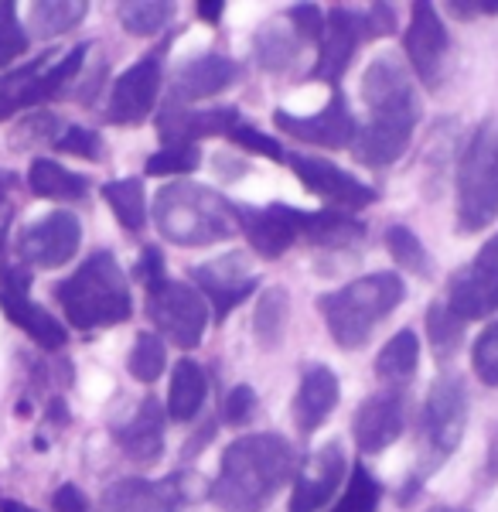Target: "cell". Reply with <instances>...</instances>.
<instances>
[{"instance_id": "29", "label": "cell", "mask_w": 498, "mask_h": 512, "mask_svg": "<svg viewBox=\"0 0 498 512\" xmlns=\"http://www.w3.org/2000/svg\"><path fill=\"white\" fill-rule=\"evenodd\" d=\"M205 390H209V379H205L202 366L192 359H181L171 373V393H168V417L185 424L195 420V414L205 403Z\"/></svg>"}, {"instance_id": "48", "label": "cell", "mask_w": 498, "mask_h": 512, "mask_svg": "<svg viewBox=\"0 0 498 512\" xmlns=\"http://www.w3.org/2000/svg\"><path fill=\"white\" fill-rule=\"evenodd\" d=\"M365 18V38H383V35H393L396 31V11L389 4H372Z\"/></svg>"}, {"instance_id": "33", "label": "cell", "mask_w": 498, "mask_h": 512, "mask_svg": "<svg viewBox=\"0 0 498 512\" xmlns=\"http://www.w3.org/2000/svg\"><path fill=\"white\" fill-rule=\"evenodd\" d=\"M103 198L113 209V216L120 219L123 229L140 233L147 222V195H144V181L140 178H120V181H106Z\"/></svg>"}, {"instance_id": "36", "label": "cell", "mask_w": 498, "mask_h": 512, "mask_svg": "<svg viewBox=\"0 0 498 512\" xmlns=\"http://www.w3.org/2000/svg\"><path fill=\"white\" fill-rule=\"evenodd\" d=\"M386 250L393 253V260L400 267L413 270L417 277H434V260L430 250L423 246V239L406 226H389L386 229Z\"/></svg>"}, {"instance_id": "21", "label": "cell", "mask_w": 498, "mask_h": 512, "mask_svg": "<svg viewBox=\"0 0 498 512\" xmlns=\"http://www.w3.org/2000/svg\"><path fill=\"white\" fill-rule=\"evenodd\" d=\"M342 478H345V454L338 444H325L297 472L294 492H290V512H318L321 506H328L331 495L342 489Z\"/></svg>"}, {"instance_id": "54", "label": "cell", "mask_w": 498, "mask_h": 512, "mask_svg": "<svg viewBox=\"0 0 498 512\" xmlns=\"http://www.w3.org/2000/svg\"><path fill=\"white\" fill-rule=\"evenodd\" d=\"M195 11H198V18H202V21L215 24L222 18V11H226V4H222V0H202V4H195Z\"/></svg>"}, {"instance_id": "50", "label": "cell", "mask_w": 498, "mask_h": 512, "mask_svg": "<svg viewBox=\"0 0 498 512\" xmlns=\"http://www.w3.org/2000/svg\"><path fill=\"white\" fill-rule=\"evenodd\" d=\"M447 11L454 18H492L498 14V0H447Z\"/></svg>"}, {"instance_id": "42", "label": "cell", "mask_w": 498, "mask_h": 512, "mask_svg": "<svg viewBox=\"0 0 498 512\" xmlns=\"http://www.w3.org/2000/svg\"><path fill=\"white\" fill-rule=\"evenodd\" d=\"M471 366L485 386H498V321L478 335L475 349H471Z\"/></svg>"}, {"instance_id": "9", "label": "cell", "mask_w": 498, "mask_h": 512, "mask_svg": "<svg viewBox=\"0 0 498 512\" xmlns=\"http://www.w3.org/2000/svg\"><path fill=\"white\" fill-rule=\"evenodd\" d=\"M147 315L178 349H195L209 328V304L195 287L178 284V280H164L157 291L147 294Z\"/></svg>"}, {"instance_id": "43", "label": "cell", "mask_w": 498, "mask_h": 512, "mask_svg": "<svg viewBox=\"0 0 498 512\" xmlns=\"http://www.w3.org/2000/svg\"><path fill=\"white\" fill-rule=\"evenodd\" d=\"M55 147L65 154H76V158H86V161L103 158V137L89 127H65L62 134H55Z\"/></svg>"}, {"instance_id": "26", "label": "cell", "mask_w": 498, "mask_h": 512, "mask_svg": "<svg viewBox=\"0 0 498 512\" xmlns=\"http://www.w3.org/2000/svg\"><path fill=\"white\" fill-rule=\"evenodd\" d=\"M116 441L127 451V458L140 461V465H154L164 451V414L157 400H144L137 414L123 427H116Z\"/></svg>"}, {"instance_id": "51", "label": "cell", "mask_w": 498, "mask_h": 512, "mask_svg": "<svg viewBox=\"0 0 498 512\" xmlns=\"http://www.w3.org/2000/svg\"><path fill=\"white\" fill-rule=\"evenodd\" d=\"M11 188H14V175H11V171H0V229L11 222V205H7Z\"/></svg>"}, {"instance_id": "40", "label": "cell", "mask_w": 498, "mask_h": 512, "mask_svg": "<svg viewBox=\"0 0 498 512\" xmlns=\"http://www.w3.org/2000/svg\"><path fill=\"white\" fill-rule=\"evenodd\" d=\"M198 164H202L198 147H164V151H157L147 158V175L181 178V175H192Z\"/></svg>"}, {"instance_id": "2", "label": "cell", "mask_w": 498, "mask_h": 512, "mask_svg": "<svg viewBox=\"0 0 498 512\" xmlns=\"http://www.w3.org/2000/svg\"><path fill=\"white\" fill-rule=\"evenodd\" d=\"M294 478V448L280 434H249L222 451L212 502L222 512H263Z\"/></svg>"}, {"instance_id": "31", "label": "cell", "mask_w": 498, "mask_h": 512, "mask_svg": "<svg viewBox=\"0 0 498 512\" xmlns=\"http://www.w3.org/2000/svg\"><path fill=\"white\" fill-rule=\"evenodd\" d=\"M304 38L294 31V24L287 18L284 21H267L260 31H256V62L267 72H284L287 65L297 62L301 55Z\"/></svg>"}, {"instance_id": "57", "label": "cell", "mask_w": 498, "mask_h": 512, "mask_svg": "<svg viewBox=\"0 0 498 512\" xmlns=\"http://www.w3.org/2000/svg\"><path fill=\"white\" fill-rule=\"evenodd\" d=\"M430 512H468V509H451V506H441V509H430Z\"/></svg>"}, {"instance_id": "24", "label": "cell", "mask_w": 498, "mask_h": 512, "mask_svg": "<svg viewBox=\"0 0 498 512\" xmlns=\"http://www.w3.org/2000/svg\"><path fill=\"white\" fill-rule=\"evenodd\" d=\"M447 308H451L464 325H468V321L492 318L498 311V274L481 267L478 260L454 270V277L447 280Z\"/></svg>"}, {"instance_id": "17", "label": "cell", "mask_w": 498, "mask_h": 512, "mask_svg": "<svg viewBox=\"0 0 498 512\" xmlns=\"http://www.w3.org/2000/svg\"><path fill=\"white\" fill-rule=\"evenodd\" d=\"M161 82L164 72L154 55L130 65L110 89V106H106L110 123H116V127H137V123H144L151 117L157 96H161Z\"/></svg>"}, {"instance_id": "37", "label": "cell", "mask_w": 498, "mask_h": 512, "mask_svg": "<svg viewBox=\"0 0 498 512\" xmlns=\"http://www.w3.org/2000/svg\"><path fill=\"white\" fill-rule=\"evenodd\" d=\"M427 335L437 359H451L464 342V321L447 308V301H434L427 308Z\"/></svg>"}, {"instance_id": "1", "label": "cell", "mask_w": 498, "mask_h": 512, "mask_svg": "<svg viewBox=\"0 0 498 512\" xmlns=\"http://www.w3.org/2000/svg\"><path fill=\"white\" fill-rule=\"evenodd\" d=\"M369 120L355 130L352 154L365 168H389L403 158L420 123V99L410 72L396 59H376L362 76Z\"/></svg>"}, {"instance_id": "4", "label": "cell", "mask_w": 498, "mask_h": 512, "mask_svg": "<svg viewBox=\"0 0 498 512\" xmlns=\"http://www.w3.org/2000/svg\"><path fill=\"white\" fill-rule=\"evenodd\" d=\"M55 301L79 332L123 325L134 311L127 274L113 253H93L72 277L55 287Z\"/></svg>"}, {"instance_id": "11", "label": "cell", "mask_w": 498, "mask_h": 512, "mask_svg": "<svg viewBox=\"0 0 498 512\" xmlns=\"http://www.w3.org/2000/svg\"><path fill=\"white\" fill-rule=\"evenodd\" d=\"M403 48L410 55L413 76H417L427 89H437L447 76V59H451V38L437 14L434 4H413V18L406 28Z\"/></svg>"}, {"instance_id": "44", "label": "cell", "mask_w": 498, "mask_h": 512, "mask_svg": "<svg viewBox=\"0 0 498 512\" xmlns=\"http://www.w3.org/2000/svg\"><path fill=\"white\" fill-rule=\"evenodd\" d=\"M229 140L236 147H243V151H249V154H260V158H270V161H284L287 158L284 147H280V140L267 137L263 130L249 127V123H243V120H239L236 127H232Z\"/></svg>"}, {"instance_id": "5", "label": "cell", "mask_w": 498, "mask_h": 512, "mask_svg": "<svg viewBox=\"0 0 498 512\" xmlns=\"http://www.w3.org/2000/svg\"><path fill=\"white\" fill-rule=\"evenodd\" d=\"M403 294V277L393 274V270H379V274L352 280L342 291L318 297V308L325 315L331 338L342 349H362L369 342L372 328L400 308Z\"/></svg>"}, {"instance_id": "22", "label": "cell", "mask_w": 498, "mask_h": 512, "mask_svg": "<svg viewBox=\"0 0 498 512\" xmlns=\"http://www.w3.org/2000/svg\"><path fill=\"white\" fill-rule=\"evenodd\" d=\"M239 123V110L219 106V110H188V106H168L157 117V134L164 147H198L205 137H229Z\"/></svg>"}, {"instance_id": "30", "label": "cell", "mask_w": 498, "mask_h": 512, "mask_svg": "<svg viewBox=\"0 0 498 512\" xmlns=\"http://www.w3.org/2000/svg\"><path fill=\"white\" fill-rule=\"evenodd\" d=\"M28 185L38 198H52V202H79V198H86V192H89L86 178L69 168H62L58 161H48V158L31 161Z\"/></svg>"}, {"instance_id": "46", "label": "cell", "mask_w": 498, "mask_h": 512, "mask_svg": "<svg viewBox=\"0 0 498 512\" xmlns=\"http://www.w3.org/2000/svg\"><path fill=\"white\" fill-rule=\"evenodd\" d=\"M287 21L294 24V31L304 41H311V45H318V41H321V31H325V14H321V7L297 4V7H290V11H287Z\"/></svg>"}, {"instance_id": "49", "label": "cell", "mask_w": 498, "mask_h": 512, "mask_svg": "<svg viewBox=\"0 0 498 512\" xmlns=\"http://www.w3.org/2000/svg\"><path fill=\"white\" fill-rule=\"evenodd\" d=\"M52 506L55 512H93L89 509V499L82 495L79 485H72V482L58 485V492L52 495Z\"/></svg>"}, {"instance_id": "10", "label": "cell", "mask_w": 498, "mask_h": 512, "mask_svg": "<svg viewBox=\"0 0 498 512\" xmlns=\"http://www.w3.org/2000/svg\"><path fill=\"white\" fill-rule=\"evenodd\" d=\"M28 287H31L28 267L0 270V311H4L24 335H31V342H38L41 349H62L65 338H69L65 335V325L55 315H48L41 304L31 301Z\"/></svg>"}, {"instance_id": "45", "label": "cell", "mask_w": 498, "mask_h": 512, "mask_svg": "<svg viewBox=\"0 0 498 512\" xmlns=\"http://www.w3.org/2000/svg\"><path fill=\"white\" fill-rule=\"evenodd\" d=\"M253 410H256L253 386H232L226 393V400H222V420H226V427L246 424V420L253 417Z\"/></svg>"}, {"instance_id": "18", "label": "cell", "mask_w": 498, "mask_h": 512, "mask_svg": "<svg viewBox=\"0 0 498 512\" xmlns=\"http://www.w3.org/2000/svg\"><path fill=\"white\" fill-rule=\"evenodd\" d=\"M273 123H277L284 134L304 140V144H314V147H352L355 144V130H359V123H355L352 110H348L345 96L331 93V99L325 106H321L318 113H311V117H294V113L287 110H277L273 113Z\"/></svg>"}, {"instance_id": "28", "label": "cell", "mask_w": 498, "mask_h": 512, "mask_svg": "<svg viewBox=\"0 0 498 512\" xmlns=\"http://www.w3.org/2000/svg\"><path fill=\"white\" fill-rule=\"evenodd\" d=\"M417 362H420V338L417 332L403 328V332H396L383 345V352L376 355V376L383 379L386 386L400 390V386H406L417 376Z\"/></svg>"}, {"instance_id": "15", "label": "cell", "mask_w": 498, "mask_h": 512, "mask_svg": "<svg viewBox=\"0 0 498 512\" xmlns=\"http://www.w3.org/2000/svg\"><path fill=\"white\" fill-rule=\"evenodd\" d=\"M301 209H290L284 202L263 205V209H249V205H236V226L243 229L253 253H260L263 260H277L301 236Z\"/></svg>"}, {"instance_id": "12", "label": "cell", "mask_w": 498, "mask_h": 512, "mask_svg": "<svg viewBox=\"0 0 498 512\" xmlns=\"http://www.w3.org/2000/svg\"><path fill=\"white\" fill-rule=\"evenodd\" d=\"M287 164L294 168V175L301 178V185L311 195L325 198L328 205L342 209H365L379 198V192L372 185H365L362 178H355L352 171L338 168L325 158H311V154H290Z\"/></svg>"}, {"instance_id": "41", "label": "cell", "mask_w": 498, "mask_h": 512, "mask_svg": "<svg viewBox=\"0 0 498 512\" xmlns=\"http://www.w3.org/2000/svg\"><path fill=\"white\" fill-rule=\"evenodd\" d=\"M28 41H31V35L21 28L14 4H0V69L11 65L18 55L28 52Z\"/></svg>"}, {"instance_id": "27", "label": "cell", "mask_w": 498, "mask_h": 512, "mask_svg": "<svg viewBox=\"0 0 498 512\" xmlns=\"http://www.w3.org/2000/svg\"><path fill=\"white\" fill-rule=\"evenodd\" d=\"M301 236L314 246H325V250H345V246H352L362 239V222L352 219L348 212H338V209L304 212Z\"/></svg>"}, {"instance_id": "34", "label": "cell", "mask_w": 498, "mask_h": 512, "mask_svg": "<svg viewBox=\"0 0 498 512\" xmlns=\"http://www.w3.org/2000/svg\"><path fill=\"white\" fill-rule=\"evenodd\" d=\"M86 14L89 4H82V0H41V4H31V35L58 38L76 28Z\"/></svg>"}, {"instance_id": "14", "label": "cell", "mask_w": 498, "mask_h": 512, "mask_svg": "<svg viewBox=\"0 0 498 512\" xmlns=\"http://www.w3.org/2000/svg\"><path fill=\"white\" fill-rule=\"evenodd\" d=\"M192 280L198 291L209 297L212 315L219 321H226L260 284V277L249 270V260L243 253H226L219 260L202 263V267L192 270Z\"/></svg>"}, {"instance_id": "13", "label": "cell", "mask_w": 498, "mask_h": 512, "mask_svg": "<svg viewBox=\"0 0 498 512\" xmlns=\"http://www.w3.org/2000/svg\"><path fill=\"white\" fill-rule=\"evenodd\" d=\"M192 499L195 489L188 475H171L161 482L123 478L103 492V512H181Z\"/></svg>"}, {"instance_id": "53", "label": "cell", "mask_w": 498, "mask_h": 512, "mask_svg": "<svg viewBox=\"0 0 498 512\" xmlns=\"http://www.w3.org/2000/svg\"><path fill=\"white\" fill-rule=\"evenodd\" d=\"M475 260L481 263V267H488V270H492V274H498V233H495L492 239H488L485 246H481Z\"/></svg>"}, {"instance_id": "23", "label": "cell", "mask_w": 498, "mask_h": 512, "mask_svg": "<svg viewBox=\"0 0 498 512\" xmlns=\"http://www.w3.org/2000/svg\"><path fill=\"white\" fill-rule=\"evenodd\" d=\"M239 79V62L226 55H202V59L185 62L171 76V99L168 106H188L195 99H209L222 89H229Z\"/></svg>"}, {"instance_id": "20", "label": "cell", "mask_w": 498, "mask_h": 512, "mask_svg": "<svg viewBox=\"0 0 498 512\" xmlns=\"http://www.w3.org/2000/svg\"><path fill=\"white\" fill-rule=\"evenodd\" d=\"M406 427V400L400 390L389 393H372L369 400L359 403L352 417V434L359 451L365 454H379L386 451L389 444L400 441Z\"/></svg>"}, {"instance_id": "52", "label": "cell", "mask_w": 498, "mask_h": 512, "mask_svg": "<svg viewBox=\"0 0 498 512\" xmlns=\"http://www.w3.org/2000/svg\"><path fill=\"white\" fill-rule=\"evenodd\" d=\"M485 482H498V424L488 434V465H485Z\"/></svg>"}, {"instance_id": "56", "label": "cell", "mask_w": 498, "mask_h": 512, "mask_svg": "<svg viewBox=\"0 0 498 512\" xmlns=\"http://www.w3.org/2000/svg\"><path fill=\"white\" fill-rule=\"evenodd\" d=\"M4 246H7V226L0 229V256H4Z\"/></svg>"}, {"instance_id": "7", "label": "cell", "mask_w": 498, "mask_h": 512, "mask_svg": "<svg viewBox=\"0 0 498 512\" xmlns=\"http://www.w3.org/2000/svg\"><path fill=\"white\" fill-rule=\"evenodd\" d=\"M464 427H468V393H464L461 376H437L427 393L420 414V448L423 465L437 468L458 451Z\"/></svg>"}, {"instance_id": "47", "label": "cell", "mask_w": 498, "mask_h": 512, "mask_svg": "<svg viewBox=\"0 0 498 512\" xmlns=\"http://www.w3.org/2000/svg\"><path fill=\"white\" fill-rule=\"evenodd\" d=\"M137 280L147 287V294L157 291V287H161L164 280H168V277H164V256H161V250H157V246H147L144 256L137 260Z\"/></svg>"}, {"instance_id": "38", "label": "cell", "mask_w": 498, "mask_h": 512, "mask_svg": "<svg viewBox=\"0 0 498 512\" xmlns=\"http://www.w3.org/2000/svg\"><path fill=\"white\" fill-rule=\"evenodd\" d=\"M164 359H168V352H164L161 338L151 335V332H140L134 338V349H130L127 369L137 383H157L164 373Z\"/></svg>"}, {"instance_id": "3", "label": "cell", "mask_w": 498, "mask_h": 512, "mask_svg": "<svg viewBox=\"0 0 498 512\" xmlns=\"http://www.w3.org/2000/svg\"><path fill=\"white\" fill-rule=\"evenodd\" d=\"M154 222L161 236L185 250L222 243L236 233V202L198 181H171L154 195Z\"/></svg>"}, {"instance_id": "32", "label": "cell", "mask_w": 498, "mask_h": 512, "mask_svg": "<svg viewBox=\"0 0 498 512\" xmlns=\"http://www.w3.org/2000/svg\"><path fill=\"white\" fill-rule=\"evenodd\" d=\"M287 321H290V294L284 287H267L253 311L256 342H260L263 349H277L287 335Z\"/></svg>"}, {"instance_id": "19", "label": "cell", "mask_w": 498, "mask_h": 512, "mask_svg": "<svg viewBox=\"0 0 498 512\" xmlns=\"http://www.w3.org/2000/svg\"><path fill=\"white\" fill-rule=\"evenodd\" d=\"M365 41V18L348 7H331L325 14V31L318 41V62H314V79L338 86L345 79L352 55Z\"/></svg>"}, {"instance_id": "25", "label": "cell", "mask_w": 498, "mask_h": 512, "mask_svg": "<svg viewBox=\"0 0 498 512\" xmlns=\"http://www.w3.org/2000/svg\"><path fill=\"white\" fill-rule=\"evenodd\" d=\"M338 376L328 366H307L301 373V386H297V400H294V420L301 427V434H314L331 410L338 407Z\"/></svg>"}, {"instance_id": "35", "label": "cell", "mask_w": 498, "mask_h": 512, "mask_svg": "<svg viewBox=\"0 0 498 512\" xmlns=\"http://www.w3.org/2000/svg\"><path fill=\"white\" fill-rule=\"evenodd\" d=\"M171 14L174 7L161 4V0H123V4H116V18L137 38H154L171 21Z\"/></svg>"}, {"instance_id": "39", "label": "cell", "mask_w": 498, "mask_h": 512, "mask_svg": "<svg viewBox=\"0 0 498 512\" xmlns=\"http://www.w3.org/2000/svg\"><path fill=\"white\" fill-rule=\"evenodd\" d=\"M379 499H383V489H379V482L372 478L369 468L359 465L352 472V478H348L342 499L331 506V512H376Z\"/></svg>"}, {"instance_id": "16", "label": "cell", "mask_w": 498, "mask_h": 512, "mask_svg": "<svg viewBox=\"0 0 498 512\" xmlns=\"http://www.w3.org/2000/svg\"><path fill=\"white\" fill-rule=\"evenodd\" d=\"M79 243H82V226L72 212L58 209V212H48L45 219H38L35 226L24 229L21 236V260L28 267H65L72 256L79 253Z\"/></svg>"}, {"instance_id": "8", "label": "cell", "mask_w": 498, "mask_h": 512, "mask_svg": "<svg viewBox=\"0 0 498 512\" xmlns=\"http://www.w3.org/2000/svg\"><path fill=\"white\" fill-rule=\"evenodd\" d=\"M82 62H86V45H76L62 62H55V55L48 52V55H38V59L31 65H24V69L4 72V76H0V120L58 96L79 76Z\"/></svg>"}, {"instance_id": "55", "label": "cell", "mask_w": 498, "mask_h": 512, "mask_svg": "<svg viewBox=\"0 0 498 512\" xmlns=\"http://www.w3.org/2000/svg\"><path fill=\"white\" fill-rule=\"evenodd\" d=\"M0 512H38V509L24 506V502H18V499H0Z\"/></svg>"}, {"instance_id": "6", "label": "cell", "mask_w": 498, "mask_h": 512, "mask_svg": "<svg viewBox=\"0 0 498 512\" xmlns=\"http://www.w3.org/2000/svg\"><path fill=\"white\" fill-rule=\"evenodd\" d=\"M498 219V123L478 127L458 164V226L464 233L492 226Z\"/></svg>"}]
</instances>
